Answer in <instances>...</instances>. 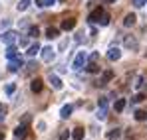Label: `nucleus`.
<instances>
[{"instance_id": "f257e3e1", "label": "nucleus", "mask_w": 147, "mask_h": 140, "mask_svg": "<svg viewBox=\"0 0 147 140\" xmlns=\"http://www.w3.org/2000/svg\"><path fill=\"white\" fill-rule=\"evenodd\" d=\"M86 63H88V53L86 51H78V55H76V59H74V63H72V69L74 71L84 69Z\"/></svg>"}, {"instance_id": "f03ea898", "label": "nucleus", "mask_w": 147, "mask_h": 140, "mask_svg": "<svg viewBox=\"0 0 147 140\" xmlns=\"http://www.w3.org/2000/svg\"><path fill=\"white\" fill-rule=\"evenodd\" d=\"M56 57V49L52 46H46V47H42V59L46 61V63H50L52 59Z\"/></svg>"}, {"instance_id": "7ed1b4c3", "label": "nucleus", "mask_w": 147, "mask_h": 140, "mask_svg": "<svg viewBox=\"0 0 147 140\" xmlns=\"http://www.w3.org/2000/svg\"><path fill=\"white\" fill-rule=\"evenodd\" d=\"M16 36H18L16 32L8 30V32H4V34L0 36V42H2V44H8V46H10V44H14V42H16Z\"/></svg>"}, {"instance_id": "20e7f679", "label": "nucleus", "mask_w": 147, "mask_h": 140, "mask_svg": "<svg viewBox=\"0 0 147 140\" xmlns=\"http://www.w3.org/2000/svg\"><path fill=\"white\" fill-rule=\"evenodd\" d=\"M111 79H113V71H111V69H107V71H103L101 79H99L96 85H98V87H103V85H107V83H109Z\"/></svg>"}, {"instance_id": "39448f33", "label": "nucleus", "mask_w": 147, "mask_h": 140, "mask_svg": "<svg viewBox=\"0 0 147 140\" xmlns=\"http://www.w3.org/2000/svg\"><path fill=\"white\" fill-rule=\"evenodd\" d=\"M101 16H103V8H96V10L88 16V22H90V24H96V22L101 20Z\"/></svg>"}, {"instance_id": "423d86ee", "label": "nucleus", "mask_w": 147, "mask_h": 140, "mask_svg": "<svg viewBox=\"0 0 147 140\" xmlns=\"http://www.w3.org/2000/svg\"><path fill=\"white\" fill-rule=\"evenodd\" d=\"M24 65V61H22V57L18 55V57H14V59H10V63H8V71H18L20 67Z\"/></svg>"}, {"instance_id": "0eeeda50", "label": "nucleus", "mask_w": 147, "mask_h": 140, "mask_svg": "<svg viewBox=\"0 0 147 140\" xmlns=\"http://www.w3.org/2000/svg\"><path fill=\"white\" fill-rule=\"evenodd\" d=\"M123 44H125V47H127V49H133V51L139 47L137 40H135V38H131V36H125V38H123Z\"/></svg>"}, {"instance_id": "6e6552de", "label": "nucleus", "mask_w": 147, "mask_h": 140, "mask_svg": "<svg viewBox=\"0 0 147 140\" xmlns=\"http://www.w3.org/2000/svg\"><path fill=\"white\" fill-rule=\"evenodd\" d=\"M26 132H28V124H24V122L18 124V126L14 128V136H16V138H24Z\"/></svg>"}, {"instance_id": "1a4fd4ad", "label": "nucleus", "mask_w": 147, "mask_h": 140, "mask_svg": "<svg viewBox=\"0 0 147 140\" xmlns=\"http://www.w3.org/2000/svg\"><path fill=\"white\" fill-rule=\"evenodd\" d=\"M42 87H44V81L42 79H32V83H30V89H32V93H40L42 91Z\"/></svg>"}, {"instance_id": "9d476101", "label": "nucleus", "mask_w": 147, "mask_h": 140, "mask_svg": "<svg viewBox=\"0 0 147 140\" xmlns=\"http://www.w3.org/2000/svg\"><path fill=\"white\" fill-rule=\"evenodd\" d=\"M119 57H121V51H119L117 47H111V49L107 51V59H109V61H117Z\"/></svg>"}, {"instance_id": "9b49d317", "label": "nucleus", "mask_w": 147, "mask_h": 140, "mask_svg": "<svg viewBox=\"0 0 147 140\" xmlns=\"http://www.w3.org/2000/svg\"><path fill=\"white\" fill-rule=\"evenodd\" d=\"M76 28V20L74 18H66V20H62V30H66V32H70Z\"/></svg>"}, {"instance_id": "f8f14e48", "label": "nucleus", "mask_w": 147, "mask_h": 140, "mask_svg": "<svg viewBox=\"0 0 147 140\" xmlns=\"http://www.w3.org/2000/svg\"><path fill=\"white\" fill-rule=\"evenodd\" d=\"M6 57H8V59L18 57V49H16V46H14V44H10V46L6 47Z\"/></svg>"}, {"instance_id": "ddd939ff", "label": "nucleus", "mask_w": 147, "mask_h": 140, "mask_svg": "<svg viewBox=\"0 0 147 140\" xmlns=\"http://www.w3.org/2000/svg\"><path fill=\"white\" fill-rule=\"evenodd\" d=\"M50 83H52V87H54V89H58V91L62 89V81H60V77H58V75H54V73H50Z\"/></svg>"}, {"instance_id": "4468645a", "label": "nucleus", "mask_w": 147, "mask_h": 140, "mask_svg": "<svg viewBox=\"0 0 147 140\" xmlns=\"http://www.w3.org/2000/svg\"><path fill=\"white\" fill-rule=\"evenodd\" d=\"M84 134H86V130H84L82 126H78V128H74L72 138H74V140H84Z\"/></svg>"}, {"instance_id": "2eb2a0df", "label": "nucleus", "mask_w": 147, "mask_h": 140, "mask_svg": "<svg viewBox=\"0 0 147 140\" xmlns=\"http://www.w3.org/2000/svg\"><path fill=\"white\" fill-rule=\"evenodd\" d=\"M72 111H74L72 105H64V107H62V111H60V117H62V118H68L70 115H72Z\"/></svg>"}, {"instance_id": "dca6fc26", "label": "nucleus", "mask_w": 147, "mask_h": 140, "mask_svg": "<svg viewBox=\"0 0 147 140\" xmlns=\"http://www.w3.org/2000/svg\"><path fill=\"white\" fill-rule=\"evenodd\" d=\"M121 136V130L119 128H111L109 132H107V140H117Z\"/></svg>"}, {"instance_id": "f3484780", "label": "nucleus", "mask_w": 147, "mask_h": 140, "mask_svg": "<svg viewBox=\"0 0 147 140\" xmlns=\"http://www.w3.org/2000/svg\"><path fill=\"white\" fill-rule=\"evenodd\" d=\"M135 20H137V18H135V14H127V16L123 18V26H125V28H129V26H133V24H135Z\"/></svg>"}, {"instance_id": "a211bd4d", "label": "nucleus", "mask_w": 147, "mask_h": 140, "mask_svg": "<svg viewBox=\"0 0 147 140\" xmlns=\"http://www.w3.org/2000/svg\"><path fill=\"white\" fill-rule=\"evenodd\" d=\"M58 34H60V32H58V28H52V26H50L48 30H46V38H50V40H56V38H58Z\"/></svg>"}, {"instance_id": "6ab92c4d", "label": "nucleus", "mask_w": 147, "mask_h": 140, "mask_svg": "<svg viewBox=\"0 0 147 140\" xmlns=\"http://www.w3.org/2000/svg\"><path fill=\"white\" fill-rule=\"evenodd\" d=\"M40 49H42V47H40V44H38V42H36L34 46H30V47H28V51H26V53H28L30 57H34V55H36V53L40 51Z\"/></svg>"}, {"instance_id": "aec40b11", "label": "nucleus", "mask_w": 147, "mask_h": 140, "mask_svg": "<svg viewBox=\"0 0 147 140\" xmlns=\"http://www.w3.org/2000/svg\"><path fill=\"white\" fill-rule=\"evenodd\" d=\"M36 69H38V63H36V61H30V63L26 65V69H24V75H30V73H34Z\"/></svg>"}, {"instance_id": "412c9836", "label": "nucleus", "mask_w": 147, "mask_h": 140, "mask_svg": "<svg viewBox=\"0 0 147 140\" xmlns=\"http://www.w3.org/2000/svg\"><path fill=\"white\" fill-rule=\"evenodd\" d=\"M86 71H88V73H99V65H96V61H90V63L86 65Z\"/></svg>"}, {"instance_id": "4be33fe9", "label": "nucleus", "mask_w": 147, "mask_h": 140, "mask_svg": "<svg viewBox=\"0 0 147 140\" xmlns=\"http://www.w3.org/2000/svg\"><path fill=\"white\" fill-rule=\"evenodd\" d=\"M96 117H98L99 120H105V117H107V105H105V107H99Z\"/></svg>"}, {"instance_id": "5701e85b", "label": "nucleus", "mask_w": 147, "mask_h": 140, "mask_svg": "<svg viewBox=\"0 0 147 140\" xmlns=\"http://www.w3.org/2000/svg\"><path fill=\"white\" fill-rule=\"evenodd\" d=\"M113 109H115L117 113H121L123 109H125V99H117V101H115V105H113Z\"/></svg>"}, {"instance_id": "b1692460", "label": "nucleus", "mask_w": 147, "mask_h": 140, "mask_svg": "<svg viewBox=\"0 0 147 140\" xmlns=\"http://www.w3.org/2000/svg\"><path fill=\"white\" fill-rule=\"evenodd\" d=\"M30 2H32V0H20V2H18V6H16V8H18V12H24L26 8L30 6Z\"/></svg>"}, {"instance_id": "393cba45", "label": "nucleus", "mask_w": 147, "mask_h": 140, "mask_svg": "<svg viewBox=\"0 0 147 140\" xmlns=\"http://www.w3.org/2000/svg\"><path fill=\"white\" fill-rule=\"evenodd\" d=\"M6 113H8V107H6L4 103H0V122L6 118Z\"/></svg>"}, {"instance_id": "a878e982", "label": "nucleus", "mask_w": 147, "mask_h": 140, "mask_svg": "<svg viewBox=\"0 0 147 140\" xmlns=\"http://www.w3.org/2000/svg\"><path fill=\"white\" fill-rule=\"evenodd\" d=\"M135 120H139V122L141 120H147V111H137L135 113Z\"/></svg>"}, {"instance_id": "bb28decb", "label": "nucleus", "mask_w": 147, "mask_h": 140, "mask_svg": "<svg viewBox=\"0 0 147 140\" xmlns=\"http://www.w3.org/2000/svg\"><path fill=\"white\" fill-rule=\"evenodd\" d=\"M4 91H6V95H12V93H14V91H16V83H8Z\"/></svg>"}, {"instance_id": "cd10ccee", "label": "nucleus", "mask_w": 147, "mask_h": 140, "mask_svg": "<svg viewBox=\"0 0 147 140\" xmlns=\"http://www.w3.org/2000/svg\"><path fill=\"white\" fill-rule=\"evenodd\" d=\"M99 24H101V26H107V24H109V14H107V12H103V16H101Z\"/></svg>"}, {"instance_id": "c85d7f7f", "label": "nucleus", "mask_w": 147, "mask_h": 140, "mask_svg": "<svg viewBox=\"0 0 147 140\" xmlns=\"http://www.w3.org/2000/svg\"><path fill=\"white\" fill-rule=\"evenodd\" d=\"M38 36H40V30H38L36 26H32V28H30V38H38Z\"/></svg>"}, {"instance_id": "c756f323", "label": "nucleus", "mask_w": 147, "mask_h": 140, "mask_svg": "<svg viewBox=\"0 0 147 140\" xmlns=\"http://www.w3.org/2000/svg\"><path fill=\"white\" fill-rule=\"evenodd\" d=\"M147 4V0H133V6L135 8H141V6H145Z\"/></svg>"}, {"instance_id": "7c9ffc66", "label": "nucleus", "mask_w": 147, "mask_h": 140, "mask_svg": "<svg viewBox=\"0 0 147 140\" xmlns=\"http://www.w3.org/2000/svg\"><path fill=\"white\" fill-rule=\"evenodd\" d=\"M70 138V132H68V130H62V132H60V138L58 140H68Z\"/></svg>"}, {"instance_id": "2f4dec72", "label": "nucleus", "mask_w": 147, "mask_h": 140, "mask_svg": "<svg viewBox=\"0 0 147 140\" xmlns=\"http://www.w3.org/2000/svg\"><path fill=\"white\" fill-rule=\"evenodd\" d=\"M105 105H107V97H99L98 107H105Z\"/></svg>"}, {"instance_id": "473e14b6", "label": "nucleus", "mask_w": 147, "mask_h": 140, "mask_svg": "<svg viewBox=\"0 0 147 140\" xmlns=\"http://www.w3.org/2000/svg\"><path fill=\"white\" fill-rule=\"evenodd\" d=\"M18 44H20L22 47H24V46H28V38H26V36H22V38H18Z\"/></svg>"}, {"instance_id": "72a5a7b5", "label": "nucleus", "mask_w": 147, "mask_h": 140, "mask_svg": "<svg viewBox=\"0 0 147 140\" xmlns=\"http://www.w3.org/2000/svg\"><path fill=\"white\" fill-rule=\"evenodd\" d=\"M143 99H145V97H143V95H135V97H133V99H131V103H141V101H143Z\"/></svg>"}, {"instance_id": "f704fd0d", "label": "nucleus", "mask_w": 147, "mask_h": 140, "mask_svg": "<svg viewBox=\"0 0 147 140\" xmlns=\"http://www.w3.org/2000/svg\"><path fill=\"white\" fill-rule=\"evenodd\" d=\"M98 57H99V53H98V51H94V53L90 55V61H98Z\"/></svg>"}, {"instance_id": "c9c22d12", "label": "nucleus", "mask_w": 147, "mask_h": 140, "mask_svg": "<svg viewBox=\"0 0 147 140\" xmlns=\"http://www.w3.org/2000/svg\"><path fill=\"white\" fill-rule=\"evenodd\" d=\"M141 85H143V77H137V83H135V87H137V89H141Z\"/></svg>"}, {"instance_id": "e433bc0d", "label": "nucleus", "mask_w": 147, "mask_h": 140, "mask_svg": "<svg viewBox=\"0 0 147 140\" xmlns=\"http://www.w3.org/2000/svg\"><path fill=\"white\" fill-rule=\"evenodd\" d=\"M36 6H38V8H44V6H46V0H36Z\"/></svg>"}, {"instance_id": "4c0bfd02", "label": "nucleus", "mask_w": 147, "mask_h": 140, "mask_svg": "<svg viewBox=\"0 0 147 140\" xmlns=\"http://www.w3.org/2000/svg\"><path fill=\"white\" fill-rule=\"evenodd\" d=\"M0 26H2V30H4V28H10V20H2Z\"/></svg>"}, {"instance_id": "58836bf2", "label": "nucleus", "mask_w": 147, "mask_h": 140, "mask_svg": "<svg viewBox=\"0 0 147 140\" xmlns=\"http://www.w3.org/2000/svg\"><path fill=\"white\" fill-rule=\"evenodd\" d=\"M30 118H32V117H30V115H26V117L22 118V122H24V124H28V122H30Z\"/></svg>"}, {"instance_id": "ea45409f", "label": "nucleus", "mask_w": 147, "mask_h": 140, "mask_svg": "<svg viewBox=\"0 0 147 140\" xmlns=\"http://www.w3.org/2000/svg\"><path fill=\"white\" fill-rule=\"evenodd\" d=\"M56 2H58V0H46V6H54Z\"/></svg>"}, {"instance_id": "a19ab883", "label": "nucleus", "mask_w": 147, "mask_h": 140, "mask_svg": "<svg viewBox=\"0 0 147 140\" xmlns=\"http://www.w3.org/2000/svg\"><path fill=\"white\" fill-rule=\"evenodd\" d=\"M0 140H4V130H0Z\"/></svg>"}, {"instance_id": "79ce46f5", "label": "nucleus", "mask_w": 147, "mask_h": 140, "mask_svg": "<svg viewBox=\"0 0 147 140\" xmlns=\"http://www.w3.org/2000/svg\"><path fill=\"white\" fill-rule=\"evenodd\" d=\"M105 2H109V4H111V2H115V0H105Z\"/></svg>"}, {"instance_id": "37998d69", "label": "nucleus", "mask_w": 147, "mask_h": 140, "mask_svg": "<svg viewBox=\"0 0 147 140\" xmlns=\"http://www.w3.org/2000/svg\"><path fill=\"white\" fill-rule=\"evenodd\" d=\"M60 2H64V0H60Z\"/></svg>"}]
</instances>
